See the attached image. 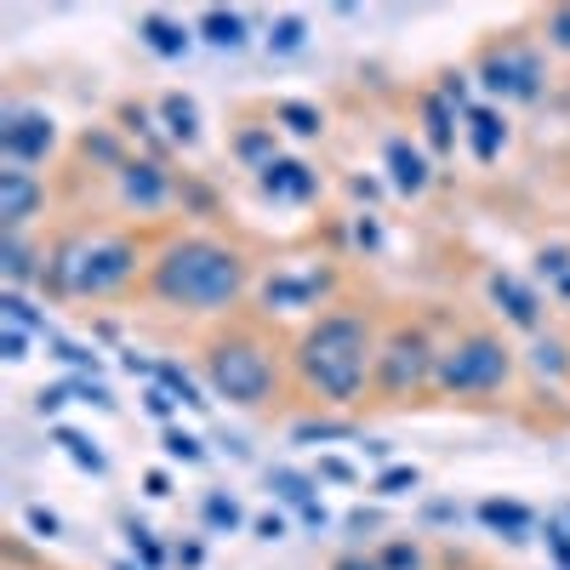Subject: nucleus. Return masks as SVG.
I'll list each match as a JSON object with an SVG mask.
<instances>
[{"mask_svg":"<svg viewBox=\"0 0 570 570\" xmlns=\"http://www.w3.org/2000/svg\"><path fill=\"white\" fill-rule=\"evenodd\" d=\"M246 285H252L246 257L212 240V234H183L149 263V297L188 314H228L246 297Z\"/></svg>","mask_w":570,"mask_h":570,"instance_id":"obj_1","label":"nucleus"},{"mask_svg":"<svg viewBox=\"0 0 570 570\" xmlns=\"http://www.w3.org/2000/svg\"><path fill=\"white\" fill-rule=\"evenodd\" d=\"M376 331L360 308H331L320 314L303 337H297V376L303 389L320 394L325 405H354L365 389H371V371H376Z\"/></svg>","mask_w":570,"mask_h":570,"instance_id":"obj_2","label":"nucleus"},{"mask_svg":"<svg viewBox=\"0 0 570 570\" xmlns=\"http://www.w3.org/2000/svg\"><path fill=\"white\" fill-rule=\"evenodd\" d=\"M137 246L126 234H63L46 252V292L58 297H115L137 279Z\"/></svg>","mask_w":570,"mask_h":570,"instance_id":"obj_3","label":"nucleus"},{"mask_svg":"<svg viewBox=\"0 0 570 570\" xmlns=\"http://www.w3.org/2000/svg\"><path fill=\"white\" fill-rule=\"evenodd\" d=\"M206 383L217 400L240 405V411H263L274 383H279V365H274V348L252 331H228V337H212L206 343Z\"/></svg>","mask_w":570,"mask_h":570,"instance_id":"obj_4","label":"nucleus"},{"mask_svg":"<svg viewBox=\"0 0 570 570\" xmlns=\"http://www.w3.org/2000/svg\"><path fill=\"white\" fill-rule=\"evenodd\" d=\"M508 376H513L508 343L491 337V331H462L451 348H440L434 394H445V400H480V394L508 389Z\"/></svg>","mask_w":570,"mask_h":570,"instance_id":"obj_5","label":"nucleus"},{"mask_svg":"<svg viewBox=\"0 0 570 570\" xmlns=\"http://www.w3.org/2000/svg\"><path fill=\"white\" fill-rule=\"evenodd\" d=\"M434 365H440V348L428 343L422 325H394L383 348H376V371H371V389L389 394V400H405L416 389H434Z\"/></svg>","mask_w":570,"mask_h":570,"instance_id":"obj_6","label":"nucleus"},{"mask_svg":"<svg viewBox=\"0 0 570 570\" xmlns=\"http://www.w3.org/2000/svg\"><path fill=\"white\" fill-rule=\"evenodd\" d=\"M473 80H480L485 91H497V98L537 104L542 98V58L531 52V46H519V40H502V46H485L480 52Z\"/></svg>","mask_w":570,"mask_h":570,"instance_id":"obj_7","label":"nucleus"},{"mask_svg":"<svg viewBox=\"0 0 570 570\" xmlns=\"http://www.w3.org/2000/svg\"><path fill=\"white\" fill-rule=\"evenodd\" d=\"M52 149H58L52 115H46V109H23V104H7V115H0V160L35 171Z\"/></svg>","mask_w":570,"mask_h":570,"instance_id":"obj_8","label":"nucleus"},{"mask_svg":"<svg viewBox=\"0 0 570 570\" xmlns=\"http://www.w3.org/2000/svg\"><path fill=\"white\" fill-rule=\"evenodd\" d=\"M115 183H120V200H126L131 212H160V206L177 200V188H183L160 160H126V171H120Z\"/></svg>","mask_w":570,"mask_h":570,"instance_id":"obj_9","label":"nucleus"},{"mask_svg":"<svg viewBox=\"0 0 570 570\" xmlns=\"http://www.w3.org/2000/svg\"><path fill=\"white\" fill-rule=\"evenodd\" d=\"M40 206H46V183L29 166H7V171H0V228L23 234V223L40 217Z\"/></svg>","mask_w":570,"mask_h":570,"instance_id":"obj_10","label":"nucleus"},{"mask_svg":"<svg viewBox=\"0 0 570 570\" xmlns=\"http://www.w3.org/2000/svg\"><path fill=\"white\" fill-rule=\"evenodd\" d=\"M485 285H491V303L502 308L508 325H519V331H531V337H542V297L531 292L525 279H519V274H491Z\"/></svg>","mask_w":570,"mask_h":570,"instance_id":"obj_11","label":"nucleus"},{"mask_svg":"<svg viewBox=\"0 0 570 570\" xmlns=\"http://www.w3.org/2000/svg\"><path fill=\"white\" fill-rule=\"evenodd\" d=\"M257 188L268 200H285V206H303V200H314L320 195V171L314 166H303V160H274L268 171H257Z\"/></svg>","mask_w":570,"mask_h":570,"instance_id":"obj_12","label":"nucleus"},{"mask_svg":"<svg viewBox=\"0 0 570 570\" xmlns=\"http://www.w3.org/2000/svg\"><path fill=\"white\" fill-rule=\"evenodd\" d=\"M383 160H389V177H394V188H400L405 200H416L422 188L434 183V160H428L411 137H389L383 142Z\"/></svg>","mask_w":570,"mask_h":570,"instance_id":"obj_13","label":"nucleus"},{"mask_svg":"<svg viewBox=\"0 0 570 570\" xmlns=\"http://www.w3.org/2000/svg\"><path fill=\"white\" fill-rule=\"evenodd\" d=\"M137 40L149 46L155 58L177 63V58H188V46H195V29H188L183 18H171V12H142L137 18Z\"/></svg>","mask_w":570,"mask_h":570,"instance_id":"obj_14","label":"nucleus"},{"mask_svg":"<svg viewBox=\"0 0 570 570\" xmlns=\"http://www.w3.org/2000/svg\"><path fill=\"white\" fill-rule=\"evenodd\" d=\"M155 115L166 126V142H177V149H195L200 142V104L188 98V91H160Z\"/></svg>","mask_w":570,"mask_h":570,"instance_id":"obj_15","label":"nucleus"},{"mask_svg":"<svg viewBox=\"0 0 570 570\" xmlns=\"http://www.w3.org/2000/svg\"><path fill=\"white\" fill-rule=\"evenodd\" d=\"M195 35L212 46V52H246V40H252V18H246V12H223V7H212V12H200V18H195Z\"/></svg>","mask_w":570,"mask_h":570,"instance_id":"obj_16","label":"nucleus"},{"mask_svg":"<svg viewBox=\"0 0 570 570\" xmlns=\"http://www.w3.org/2000/svg\"><path fill=\"white\" fill-rule=\"evenodd\" d=\"M480 519H485L497 537H508V542H531V531H537V513L525 502H502V497L480 502Z\"/></svg>","mask_w":570,"mask_h":570,"instance_id":"obj_17","label":"nucleus"},{"mask_svg":"<svg viewBox=\"0 0 570 570\" xmlns=\"http://www.w3.org/2000/svg\"><path fill=\"white\" fill-rule=\"evenodd\" d=\"M46 252L35 257V246H23V234H7L0 240V274H7V285L12 292H23V285H35V279H46Z\"/></svg>","mask_w":570,"mask_h":570,"instance_id":"obj_18","label":"nucleus"},{"mask_svg":"<svg viewBox=\"0 0 570 570\" xmlns=\"http://www.w3.org/2000/svg\"><path fill=\"white\" fill-rule=\"evenodd\" d=\"M228 155L240 166H252V171H268L279 160V137H274V126H240L234 142H228Z\"/></svg>","mask_w":570,"mask_h":570,"instance_id":"obj_19","label":"nucleus"},{"mask_svg":"<svg viewBox=\"0 0 570 570\" xmlns=\"http://www.w3.org/2000/svg\"><path fill=\"white\" fill-rule=\"evenodd\" d=\"M325 285H331V274H303V279H268L263 285V303L268 308H303V303H314L320 292H325Z\"/></svg>","mask_w":570,"mask_h":570,"instance_id":"obj_20","label":"nucleus"},{"mask_svg":"<svg viewBox=\"0 0 570 570\" xmlns=\"http://www.w3.org/2000/svg\"><path fill=\"white\" fill-rule=\"evenodd\" d=\"M80 155H86L91 166L115 171V177H120V171H126V160H131V155H126V142H120V126H91V131L80 137Z\"/></svg>","mask_w":570,"mask_h":570,"instance_id":"obj_21","label":"nucleus"},{"mask_svg":"<svg viewBox=\"0 0 570 570\" xmlns=\"http://www.w3.org/2000/svg\"><path fill=\"white\" fill-rule=\"evenodd\" d=\"M468 137H473V155H480L485 166L502 155V142H508V120L497 115V109H468Z\"/></svg>","mask_w":570,"mask_h":570,"instance_id":"obj_22","label":"nucleus"},{"mask_svg":"<svg viewBox=\"0 0 570 570\" xmlns=\"http://www.w3.org/2000/svg\"><path fill=\"white\" fill-rule=\"evenodd\" d=\"M422 126H428V142H434V155H451L456 149V115L440 91H428L422 98Z\"/></svg>","mask_w":570,"mask_h":570,"instance_id":"obj_23","label":"nucleus"},{"mask_svg":"<svg viewBox=\"0 0 570 570\" xmlns=\"http://www.w3.org/2000/svg\"><path fill=\"white\" fill-rule=\"evenodd\" d=\"M52 440L63 445V456H69L75 468H86V473H91V480H104V473H109V456L98 451V440H86L80 428H52Z\"/></svg>","mask_w":570,"mask_h":570,"instance_id":"obj_24","label":"nucleus"},{"mask_svg":"<svg viewBox=\"0 0 570 570\" xmlns=\"http://www.w3.org/2000/svg\"><path fill=\"white\" fill-rule=\"evenodd\" d=\"M268 491L285 502V508H308L314 502V491H320V480H314V473H297V468H268Z\"/></svg>","mask_w":570,"mask_h":570,"instance_id":"obj_25","label":"nucleus"},{"mask_svg":"<svg viewBox=\"0 0 570 570\" xmlns=\"http://www.w3.org/2000/svg\"><path fill=\"white\" fill-rule=\"evenodd\" d=\"M303 46H308V18L285 12V18L268 23V52H274V58H292V52H303Z\"/></svg>","mask_w":570,"mask_h":570,"instance_id":"obj_26","label":"nucleus"},{"mask_svg":"<svg viewBox=\"0 0 570 570\" xmlns=\"http://www.w3.org/2000/svg\"><path fill=\"white\" fill-rule=\"evenodd\" d=\"M0 314H7V325L29 331V337H52V325H46V314H35V303L23 292H7L0 297Z\"/></svg>","mask_w":570,"mask_h":570,"instance_id":"obj_27","label":"nucleus"},{"mask_svg":"<svg viewBox=\"0 0 570 570\" xmlns=\"http://www.w3.org/2000/svg\"><path fill=\"white\" fill-rule=\"evenodd\" d=\"M531 371H537V376H564V371H570L564 337H553V331H548V337H537V343H531Z\"/></svg>","mask_w":570,"mask_h":570,"instance_id":"obj_28","label":"nucleus"},{"mask_svg":"<svg viewBox=\"0 0 570 570\" xmlns=\"http://www.w3.org/2000/svg\"><path fill=\"white\" fill-rule=\"evenodd\" d=\"M274 120H279V126H292L297 137H320V131H325V115H320L314 104H297V98L274 104Z\"/></svg>","mask_w":570,"mask_h":570,"instance_id":"obj_29","label":"nucleus"},{"mask_svg":"<svg viewBox=\"0 0 570 570\" xmlns=\"http://www.w3.org/2000/svg\"><path fill=\"white\" fill-rule=\"evenodd\" d=\"M206 525L228 537V531H240V525H246V508L234 502V497H223V491H206Z\"/></svg>","mask_w":570,"mask_h":570,"instance_id":"obj_30","label":"nucleus"},{"mask_svg":"<svg viewBox=\"0 0 570 570\" xmlns=\"http://www.w3.org/2000/svg\"><path fill=\"white\" fill-rule=\"evenodd\" d=\"M126 548L142 559V570H160V564H166V548L155 542L149 525H137V519H126Z\"/></svg>","mask_w":570,"mask_h":570,"instance_id":"obj_31","label":"nucleus"},{"mask_svg":"<svg viewBox=\"0 0 570 570\" xmlns=\"http://www.w3.org/2000/svg\"><path fill=\"white\" fill-rule=\"evenodd\" d=\"M348 434H354V422H331V416H314V422L292 428L297 445H325V440H348Z\"/></svg>","mask_w":570,"mask_h":570,"instance_id":"obj_32","label":"nucleus"},{"mask_svg":"<svg viewBox=\"0 0 570 570\" xmlns=\"http://www.w3.org/2000/svg\"><path fill=\"white\" fill-rule=\"evenodd\" d=\"M416 485H422V473H416V468H405V462H394V468H383V473H376V485H371V491L394 502V497H411Z\"/></svg>","mask_w":570,"mask_h":570,"instance_id":"obj_33","label":"nucleus"},{"mask_svg":"<svg viewBox=\"0 0 570 570\" xmlns=\"http://www.w3.org/2000/svg\"><path fill=\"white\" fill-rule=\"evenodd\" d=\"M376 564L383 570H422V548L405 542V537H389L383 548H376Z\"/></svg>","mask_w":570,"mask_h":570,"instance_id":"obj_34","label":"nucleus"},{"mask_svg":"<svg viewBox=\"0 0 570 570\" xmlns=\"http://www.w3.org/2000/svg\"><path fill=\"white\" fill-rule=\"evenodd\" d=\"M46 343H52V354H58L63 365H75V371H91V376L104 371V360H98V354H91V348H80V343H69V337H58V331H52Z\"/></svg>","mask_w":570,"mask_h":570,"instance_id":"obj_35","label":"nucleus"},{"mask_svg":"<svg viewBox=\"0 0 570 570\" xmlns=\"http://www.w3.org/2000/svg\"><path fill=\"white\" fill-rule=\"evenodd\" d=\"M166 456H177V462H188V468H200V462H206V445H200L195 434H183V428H166Z\"/></svg>","mask_w":570,"mask_h":570,"instance_id":"obj_36","label":"nucleus"},{"mask_svg":"<svg viewBox=\"0 0 570 570\" xmlns=\"http://www.w3.org/2000/svg\"><path fill=\"white\" fill-rule=\"evenodd\" d=\"M23 519H29V531H35V537H46V542L63 537V519H58L52 508H40V502H29V508H23Z\"/></svg>","mask_w":570,"mask_h":570,"instance_id":"obj_37","label":"nucleus"},{"mask_svg":"<svg viewBox=\"0 0 570 570\" xmlns=\"http://www.w3.org/2000/svg\"><path fill=\"white\" fill-rule=\"evenodd\" d=\"M314 480H331V485H360V473H354V462H343V456H320Z\"/></svg>","mask_w":570,"mask_h":570,"instance_id":"obj_38","label":"nucleus"},{"mask_svg":"<svg viewBox=\"0 0 570 570\" xmlns=\"http://www.w3.org/2000/svg\"><path fill=\"white\" fill-rule=\"evenodd\" d=\"M142 411H149L155 422H171V416H177V400H171L160 383H149V389H142Z\"/></svg>","mask_w":570,"mask_h":570,"instance_id":"obj_39","label":"nucleus"},{"mask_svg":"<svg viewBox=\"0 0 570 570\" xmlns=\"http://www.w3.org/2000/svg\"><path fill=\"white\" fill-rule=\"evenodd\" d=\"M542 29H548V46H559V52H570V7H553V12L542 18Z\"/></svg>","mask_w":570,"mask_h":570,"instance_id":"obj_40","label":"nucleus"},{"mask_svg":"<svg viewBox=\"0 0 570 570\" xmlns=\"http://www.w3.org/2000/svg\"><path fill=\"white\" fill-rule=\"evenodd\" d=\"M252 531H257L263 542H285V537H292V519H285V513H257Z\"/></svg>","mask_w":570,"mask_h":570,"instance_id":"obj_41","label":"nucleus"},{"mask_svg":"<svg viewBox=\"0 0 570 570\" xmlns=\"http://www.w3.org/2000/svg\"><path fill=\"white\" fill-rule=\"evenodd\" d=\"M69 394H75L69 383H52V389H40V394H35V416H58V411L69 405Z\"/></svg>","mask_w":570,"mask_h":570,"instance_id":"obj_42","label":"nucleus"},{"mask_svg":"<svg viewBox=\"0 0 570 570\" xmlns=\"http://www.w3.org/2000/svg\"><path fill=\"white\" fill-rule=\"evenodd\" d=\"M0 348H7V360H12V365H18V360H29V331L7 325V331H0Z\"/></svg>","mask_w":570,"mask_h":570,"instance_id":"obj_43","label":"nucleus"},{"mask_svg":"<svg viewBox=\"0 0 570 570\" xmlns=\"http://www.w3.org/2000/svg\"><path fill=\"white\" fill-rule=\"evenodd\" d=\"M440 98H445L451 109H468V75H445V80H440Z\"/></svg>","mask_w":570,"mask_h":570,"instance_id":"obj_44","label":"nucleus"},{"mask_svg":"<svg viewBox=\"0 0 570 570\" xmlns=\"http://www.w3.org/2000/svg\"><path fill=\"white\" fill-rule=\"evenodd\" d=\"M80 400H91V405H104V411H115V394L104 389V383H91V376H86V383H69Z\"/></svg>","mask_w":570,"mask_h":570,"instance_id":"obj_45","label":"nucleus"},{"mask_svg":"<svg viewBox=\"0 0 570 570\" xmlns=\"http://www.w3.org/2000/svg\"><path fill=\"white\" fill-rule=\"evenodd\" d=\"M171 559H177L183 570H200V564H206V548H200V542H177V548H171Z\"/></svg>","mask_w":570,"mask_h":570,"instance_id":"obj_46","label":"nucleus"},{"mask_svg":"<svg viewBox=\"0 0 570 570\" xmlns=\"http://www.w3.org/2000/svg\"><path fill=\"white\" fill-rule=\"evenodd\" d=\"M331 570H383V564H376V553H371V559H365V553H343Z\"/></svg>","mask_w":570,"mask_h":570,"instance_id":"obj_47","label":"nucleus"},{"mask_svg":"<svg viewBox=\"0 0 570 570\" xmlns=\"http://www.w3.org/2000/svg\"><path fill=\"white\" fill-rule=\"evenodd\" d=\"M354 240H360V246H376V223H371V217L354 223Z\"/></svg>","mask_w":570,"mask_h":570,"instance_id":"obj_48","label":"nucleus"},{"mask_svg":"<svg viewBox=\"0 0 570 570\" xmlns=\"http://www.w3.org/2000/svg\"><path fill=\"white\" fill-rule=\"evenodd\" d=\"M142 485H149V497H171V480H166L160 468H155V473H149V480H142Z\"/></svg>","mask_w":570,"mask_h":570,"instance_id":"obj_49","label":"nucleus"}]
</instances>
